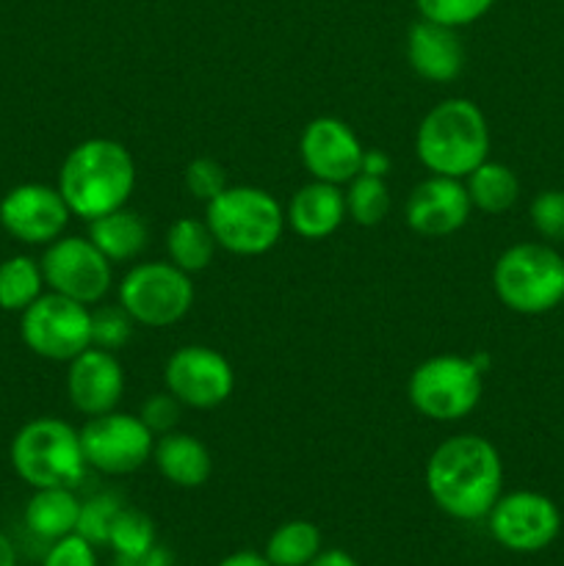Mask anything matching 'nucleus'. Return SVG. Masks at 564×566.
Masks as SVG:
<instances>
[{"label": "nucleus", "mask_w": 564, "mask_h": 566, "mask_svg": "<svg viewBox=\"0 0 564 566\" xmlns=\"http://www.w3.org/2000/svg\"><path fill=\"white\" fill-rule=\"evenodd\" d=\"M426 492L442 514L462 523L487 517L503 495V459L481 434L442 440L426 462Z\"/></svg>", "instance_id": "obj_1"}, {"label": "nucleus", "mask_w": 564, "mask_h": 566, "mask_svg": "<svg viewBox=\"0 0 564 566\" xmlns=\"http://www.w3.org/2000/svg\"><path fill=\"white\" fill-rule=\"evenodd\" d=\"M55 188L72 216L94 221L125 208L136 188V160L114 138H86L66 153Z\"/></svg>", "instance_id": "obj_2"}, {"label": "nucleus", "mask_w": 564, "mask_h": 566, "mask_svg": "<svg viewBox=\"0 0 564 566\" xmlns=\"http://www.w3.org/2000/svg\"><path fill=\"white\" fill-rule=\"evenodd\" d=\"M415 153L424 169L464 180L490 158V127L479 105L468 97H448L420 119Z\"/></svg>", "instance_id": "obj_3"}, {"label": "nucleus", "mask_w": 564, "mask_h": 566, "mask_svg": "<svg viewBox=\"0 0 564 566\" xmlns=\"http://www.w3.org/2000/svg\"><path fill=\"white\" fill-rule=\"evenodd\" d=\"M205 221L219 249L238 258L271 252L288 224L280 199L258 186H227L205 205Z\"/></svg>", "instance_id": "obj_4"}, {"label": "nucleus", "mask_w": 564, "mask_h": 566, "mask_svg": "<svg viewBox=\"0 0 564 566\" xmlns=\"http://www.w3.org/2000/svg\"><path fill=\"white\" fill-rule=\"evenodd\" d=\"M492 291L512 313H551L564 302V258L551 243H514L492 265Z\"/></svg>", "instance_id": "obj_5"}, {"label": "nucleus", "mask_w": 564, "mask_h": 566, "mask_svg": "<svg viewBox=\"0 0 564 566\" xmlns=\"http://www.w3.org/2000/svg\"><path fill=\"white\" fill-rule=\"evenodd\" d=\"M11 468L31 490L70 486L75 490L86 475L81 431L61 418H33L11 440Z\"/></svg>", "instance_id": "obj_6"}, {"label": "nucleus", "mask_w": 564, "mask_h": 566, "mask_svg": "<svg viewBox=\"0 0 564 566\" xmlns=\"http://www.w3.org/2000/svg\"><path fill=\"white\" fill-rule=\"evenodd\" d=\"M484 396V370L473 357L437 354L409 374L407 398L424 418L457 423L479 407Z\"/></svg>", "instance_id": "obj_7"}, {"label": "nucleus", "mask_w": 564, "mask_h": 566, "mask_svg": "<svg viewBox=\"0 0 564 566\" xmlns=\"http://www.w3.org/2000/svg\"><path fill=\"white\" fill-rule=\"evenodd\" d=\"M191 274L177 269L169 260L136 263L116 285V304H122L136 324L164 329L177 324L194 307Z\"/></svg>", "instance_id": "obj_8"}, {"label": "nucleus", "mask_w": 564, "mask_h": 566, "mask_svg": "<svg viewBox=\"0 0 564 566\" xmlns=\"http://www.w3.org/2000/svg\"><path fill=\"white\" fill-rule=\"evenodd\" d=\"M20 337L36 357L72 363L92 346V307L61 293H42L20 313Z\"/></svg>", "instance_id": "obj_9"}, {"label": "nucleus", "mask_w": 564, "mask_h": 566, "mask_svg": "<svg viewBox=\"0 0 564 566\" xmlns=\"http://www.w3.org/2000/svg\"><path fill=\"white\" fill-rule=\"evenodd\" d=\"M44 285L53 293L94 307L108 296L114 285V263L83 235H61L44 247L42 254Z\"/></svg>", "instance_id": "obj_10"}, {"label": "nucleus", "mask_w": 564, "mask_h": 566, "mask_svg": "<svg viewBox=\"0 0 564 566\" xmlns=\"http://www.w3.org/2000/svg\"><path fill=\"white\" fill-rule=\"evenodd\" d=\"M81 446L86 464L103 475H130L153 459L155 434L138 415H97L83 423Z\"/></svg>", "instance_id": "obj_11"}, {"label": "nucleus", "mask_w": 564, "mask_h": 566, "mask_svg": "<svg viewBox=\"0 0 564 566\" xmlns=\"http://www.w3.org/2000/svg\"><path fill=\"white\" fill-rule=\"evenodd\" d=\"M492 539L512 553H536L553 545L562 531L558 506L542 492H506L487 514Z\"/></svg>", "instance_id": "obj_12"}, {"label": "nucleus", "mask_w": 564, "mask_h": 566, "mask_svg": "<svg viewBox=\"0 0 564 566\" xmlns=\"http://www.w3.org/2000/svg\"><path fill=\"white\" fill-rule=\"evenodd\" d=\"M164 390H169L182 407L216 409L236 390V374L224 354L191 343L166 359Z\"/></svg>", "instance_id": "obj_13"}, {"label": "nucleus", "mask_w": 564, "mask_h": 566, "mask_svg": "<svg viewBox=\"0 0 564 566\" xmlns=\"http://www.w3.org/2000/svg\"><path fill=\"white\" fill-rule=\"evenodd\" d=\"M72 213L55 186L22 182L0 199V227L14 241L28 247H48L64 235Z\"/></svg>", "instance_id": "obj_14"}, {"label": "nucleus", "mask_w": 564, "mask_h": 566, "mask_svg": "<svg viewBox=\"0 0 564 566\" xmlns=\"http://www.w3.org/2000/svg\"><path fill=\"white\" fill-rule=\"evenodd\" d=\"M299 155L313 180L346 186L363 169L365 147L346 122L335 116H318L304 127L299 138Z\"/></svg>", "instance_id": "obj_15"}, {"label": "nucleus", "mask_w": 564, "mask_h": 566, "mask_svg": "<svg viewBox=\"0 0 564 566\" xmlns=\"http://www.w3.org/2000/svg\"><path fill=\"white\" fill-rule=\"evenodd\" d=\"M470 210L473 205L462 180L431 175L409 191L404 221L420 238H446L468 224Z\"/></svg>", "instance_id": "obj_16"}, {"label": "nucleus", "mask_w": 564, "mask_h": 566, "mask_svg": "<svg viewBox=\"0 0 564 566\" xmlns=\"http://www.w3.org/2000/svg\"><path fill=\"white\" fill-rule=\"evenodd\" d=\"M125 392V370L114 352L88 346L77 354L66 370V396L70 403L86 418L114 412Z\"/></svg>", "instance_id": "obj_17"}, {"label": "nucleus", "mask_w": 564, "mask_h": 566, "mask_svg": "<svg viewBox=\"0 0 564 566\" xmlns=\"http://www.w3.org/2000/svg\"><path fill=\"white\" fill-rule=\"evenodd\" d=\"M407 61L424 81L451 83L464 66V44L457 28L437 25L420 17L407 33Z\"/></svg>", "instance_id": "obj_18"}, {"label": "nucleus", "mask_w": 564, "mask_h": 566, "mask_svg": "<svg viewBox=\"0 0 564 566\" xmlns=\"http://www.w3.org/2000/svg\"><path fill=\"white\" fill-rule=\"evenodd\" d=\"M348 219L346 191L332 182L313 180L299 188L285 208V221L304 241H324Z\"/></svg>", "instance_id": "obj_19"}, {"label": "nucleus", "mask_w": 564, "mask_h": 566, "mask_svg": "<svg viewBox=\"0 0 564 566\" xmlns=\"http://www.w3.org/2000/svg\"><path fill=\"white\" fill-rule=\"evenodd\" d=\"M153 462L158 473L180 490H197V486L208 484L210 473H213V457H210L208 446L199 437L177 429L166 431L155 440Z\"/></svg>", "instance_id": "obj_20"}, {"label": "nucleus", "mask_w": 564, "mask_h": 566, "mask_svg": "<svg viewBox=\"0 0 564 566\" xmlns=\"http://www.w3.org/2000/svg\"><path fill=\"white\" fill-rule=\"evenodd\" d=\"M88 238L111 263H130L142 258L149 243V227L136 210L125 208L88 221Z\"/></svg>", "instance_id": "obj_21"}, {"label": "nucleus", "mask_w": 564, "mask_h": 566, "mask_svg": "<svg viewBox=\"0 0 564 566\" xmlns=\"http://www.w3.org/2000/svg\"><path fill=\"white\" fill-rule=\"evenodd\" d=\"M77 514H81V497L70 486L33 490L31 501L25 503L28 531L44 542H55L61 536L75 534Z\"/></svg>", "instance_id": "obj_22"}, {"label": "nucleus", "mask_w": 564, "mask_h": 566, "mask_svg": "<svg viewBox=\"0 0 564 566\" xmlns=\"http://www.w3.org/2000/svg\"><path fill=\"white\" fill-rule=\"evenodd\" d=\"M464 188H468L470 205L487 216L506 213L520 197L518 175L506 164L490 158L464 177Z\"/></svg>", "instance_id": "obj_23"}, {"label": "nucleus", "mask_w": 564, "mask_h": 566, "mask_svg": "<svg viewBox=\"0 0 564 566\" xmlns=\"http://www.w3.org/2000/svg\"><path fill=\"white\" fill-rule=\"evenodd\" d=\"M216 249H219V243H216L213 232H210L205 219L182 216V219H177L166 230V254H169V263H175L186 274H197V271L208 269L216 258Z\"/></svg>", "instance_id": "obj_24"}, {"label": "nucleus", "mask_w": 564, "mask_h": 566, "mask_svg": "<svg viewBox=\"0 0 564 566\" xmlns=\"http://www.w3.org/2000/svg\"><path fill=\"white\" fill-rule=\"evenodd\" d=\"M44 287L48 285L39 260L14 254L0 263V310L6 313H25L42 296Z\"/></svg>", "instance_id": "obj_25"}, {"label": "nucleus", "mask_w": 564, "mask_h": 566, "mask_svg": "<svg viewBox=\"0 0 564 566\" xmlns=\"http://www.w3.org/2000/svg\"><path fill=\"white\" fill-rule=\"evenodd\" d=\"M321 551L318 525L310 520H291L269 536L263 556L271 566H307Z\"/></svg>", "instance_id": "obj_26"}, {"label": "nucleus", "mask_w": 564, "mask_h": 566, "mask_svg": "<svg viewBox=\"0 0 564 566\" xmlns=\"http://www.w3.org/2000/svg\"><path fill=\"white\" fill-rule=\"evenodd\" d=\"M348 219L359 227H376L390 213V188L387 180L370 175H357L346 191Z\"/></svg>", "instance_id": "obj_27"}, {"label": "nucleus", "mask_w": 564, "mask_h": 566, "mask_svg": "<svg viewBox=\"0 0 564 566\" xmlns=\"http://www.w3.org/2000/svg\"><path fill=\"white\" fill-rule=\"evenodd\" d=\"M155 542V523L138 509L125 506L116 514L114 525H111L108 547L114 551V556H136V553L149 551Z\"/></svg>", "instance_id": "obj_28"}, {"label": "nucleus", "mask_w": 564, "mask_h": 566, "mask_svg": "<svg viewBox=\"0 0 564 566\" xmlns=\"http://www.w3.org/2000/svg\"><path fill=\"white\" fill-rule=\"evenodd\" d=\"M122 509H125V503H122V497L114 495V492H100V495L86 497V501H81L75 534H81L83 539L92 542L94 547L108 545L111 525H114L116 514H119Z\"/></svg>", "instance_id": "obj_29"}, {"label": "nucleus", "mask_w": 564, "mask_h": 566, "mask_svg": "<svg viewBox=\"0 0 564 566\" xmlns=\"http://www.w3.org/2000/svg\"><path fill=\"white\" fill-rule=\"evenodd\" d=\"M136 321L122 310V304H94L92 307V346L105 352H119L133 337Z\"/></svg>", "instance_id": "obj_30"}, {"label": "nucleus", "mask_w": 564, "mask_h": 566, "mask_svg": "<svg viewBox=\"0 0 564 566\" xmlns=\"http://www.w3.org/2000/svg\"><path fill=\"white\" fill-rule=\"evenodd\" d=\"M415 6L424 20L459 31V28L479 22L495 6V0H415Z\"/></svg>", "instance_id": "obj_31"}, {"label": "nucleus", "mask_w": 564, "mask_h": 566, "mask_svg": "<svg viewBox=\"0 0 564 566\" xmlns=\"http://www.w3.org/2000/svg\"><path fill=\"white\" fill-rule=\"evenodd\" d=\"M531 224L545 238L547 243H564V191L551 188V191L536 193L529 208Z\"/></svg>", "instance_id": "obj_32"}, {"label": "nucleus", "mask_w": 564, "mask_h": 566, "mask_svg": "<svg viewBox=\"0 0 564 566\" xmlns=\"http://www.w3.org/2000/svg\"><path fill=\"white\" fill-rule=\"evenodd\" d=\"M182 180H186V191L205 205L230 186L224 166L213 158H194L182 171Z\"/></svg>", "instance_id": "obj_33"}, {"label": "nucleus", "mask_w": 564, "mask_h": 566, "mask_svg": "<svg viewBox=\"0 0 564 566\" xmlns=\"http://www.w3.org/2000/svg\"><path fill=\"white\" fill-rule=\"evenodd\" d=\"M138 418L147 423V429L153 431L155 437L166 434V431H175L177 423L182 418V403L171 396L169 390L155 392V396L144 398L142 409H138Z\"/></svg>", "instance_id": "obj_34"}, {"label": "nucleus", "mask_w": 564, "mask_h": 566, "mask_svg": "<svg viewBox=\"0 0 564 566\" xmlns=\"http://www.w3.org/2000/svg\"><path fill=\"white\" fill-rule=\"evenodd\" d=\"M42 566H97V553L81 534H70L50 542Z\"/></svg>", "instance_id": "obj_35"}, {"label": "nucleus", "mask_w": 564, "mask_h": 566, "mask_svg": "<svg viewBox=\"0 0 564 566\" xmlns=\"http://www.w3.org/2000/svg\"><path fill=\"white\" fill-rule=\"evenodd\" d=\"M114 566H171V553L166 547L153 545L136 556H116Z\"/></svg>", "instance_id": "obj_36"}, {"label": "nucleus", "mask_w": 564, "mask_h": 566, "mask_svg": "<svg viewBox=\"0 0 564 566\" xmlns=\"http://www.w3.org/2000/svg\"><path fill=\"white\" fill-rule=\"evenodd\" d=\"M390 169H393L390 155L382 153V149H365V155H363V169H359V175L382 177V180H385V177L390 175Z\"/></svg>", "instance_id": "obj_37"}, {"label": "nucleus", "mask_w": 564, "mask_h": 566, "mask_svg": "<svg viewBox=\"0 0 564 566\" xmlns=\"http://www.w3.org/2000/svg\"><path fill=\"white\" fill-rule=\"evenodd\" d=\"M307 566H359V564L354 562L346 551H341V547H330V551H321Z\"/></svg>", "instance_id": "obj_38"}, {"label": "nucleus", "mask_w": 564, "mask_h": 566, "mask_svg": "<svg viewBox=\"0 0 564 566\" xmlns=\"http://www.w3.org/2000/svg\"><path fill=\"white\" fill-rule=\"evenodd\" d=\"M216 566H271L269 558L263 553H254V551H238L230 553L227 558H221Z\"/></svg>", "instance_id": "obj_39"}, {"label": "nucleus", "mask_w": 564, "mask_h": 566, "mask_svg": "<svg viewBox=\"0 0 564 566\" xmlns=\"http://www.w3.org/2000/svg\"><path fill=\"white\" fill-rule=\"evenodd\" d=\"M0 566H17V547L3 531H0Z\"/></svg>", "instance_id": "obj_40"}]
</instances>
